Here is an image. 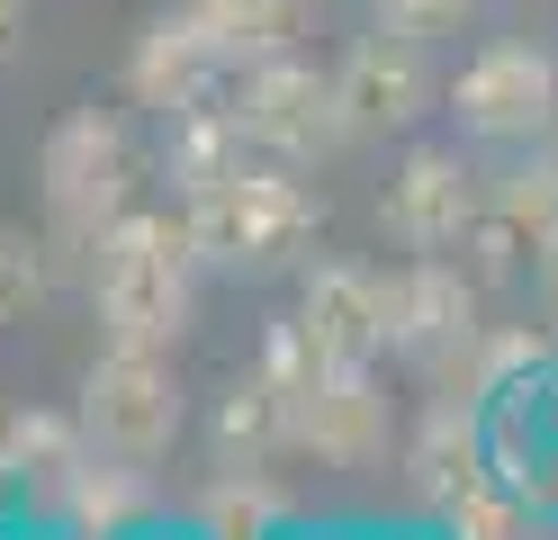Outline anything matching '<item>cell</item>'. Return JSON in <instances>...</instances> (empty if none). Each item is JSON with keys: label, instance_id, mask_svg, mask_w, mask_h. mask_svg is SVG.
I'll use <instances>...</instances> for the list:
<instances>
[{"label": "cell", "instance_id": "29", "mask_svg": "<svg viewBox=\"0 0 558 540\" xmlns=\"http://www.w3.org/2000/svg\"><path fill=\"white\" fill-rule=\"evenodd\" d=\"M549 154H558V127H549Z\"/></svg>", "mask_w": 558, "mask_h": 540}, {"label": "cell", "instance_id": "12", "mask_svg": "<svg viewBox=\"0 0 558 540\" xmlns=\"http://www.w3.org/2000/svg\"><path fill=\"white\" fill-rule=\"evenodd\" d=\"M333 82H342V108H352L361 135H405L414 118H433V99H441L433 36H405L388 19L369 36H352V55L333 63Z\"/></svg>", "mask_w": 558, "mask_h": 540}, {"label": "cell", "instance_id": "20", "mask_svg": "<svg viewBox=\"0 0 558 540\" xmlns=\"http://www.w3.org/2000/svg\"><path fill=\"white\" fill-rule=\"evenodd\" d=\"M190 531L198 540H289V495H279L270 468H217L198 487Z\"/></svg>", "mask_w": 558, "mask_h": 540}, {"label": "cell", "instance_id": "6", "mask_svg": "<svg viewBox=\"0 0 558 540\" xmlns=\"http://www.w3.org/2000/svg\"><path fill=\"white\" fill-rule=\"evenodd\" d=\"M397 451V406L378 360H316L289 387V459H316L333 478H369Z\"/></svg>", "mask_w": 558, "mask_h": 540}, {"label": "cell", "instance_id": "8", "mask_svg": "<svg viewBox=\"0 0 558 540\" xmlns=\"http://www.w3.org/2000/svg\"><path fill=\"white\" fill-rule=\"evenodd\" d=\"M486 324V279L450 252H405L388 271V360H405L424 387L450 379V360L477 343Z\"/></svg>", "mask_w": 558, "mask_h": 540}, {"label": "cell", "instance_id": "13", "mask_svg": "<svg viewBox=\"0 0 558 540\" xmlns=\"http://www.w3.org/2000/svg\"><path fill=\"white\" fill-rule=\"evenodd\" d=\"M289 324L306 334V351H316V360H388V271L361 262V252L306 262V271H298Z\"/></svg>", "mask_w": 558, "mask_h": 540}, {"label": "cell", "instance_id": "7", "mask_svg": "<svg viewBox=\"0 0 558 540\" xmlns=\"http://www.w3.org/2000/svg\"><path fill=\"white\" fill-rule=\"evenodd\" d=\"M226 108L243 118L253 154L298 163V171H316V163L342 154V144H361L352 108H342V82H333L325 63H306V55H279V63L234 72V99H226Z\"/></svg>", "mask_w": 558, "mask_h": 540}, {"label": "cell", "instance_id": "21", "mask_svg": "<svg viewBox=\"0 0 558 540\" xmlns=\"http://www.w3.org/2000/svg\"><path fill=\"white\" fill-rule=\"evenodd\" d=\"M46 288H54V243L46 226L27 235V226H0V324H27L46 307Z\"/></svg>", "mask_w": 558, "mask_h": 540}, {"label": "cell", "instance_id": "14", "mask_svg": "<svg viewBox=\"0 0 558 540\" xmlns=\"http://www.w3.org/2000/svg\"><path fill=\"white\" fill-rule=\"evenodd\" d=\"M126 108H145V118H181V108H198V99H217V82H226V63H217V46L198 36V19L171 0V10H154L145 27H135V46H126Z\"/></svg>", "mask_w": 558, "mask_h": 540}, {"label": "cell", "instance_id": "4", "mask_svg": "<svg viewBox=\"0 0 558 540\" xmlns=\"http://www.w3.org/2000/svg\"><path fill=\"white\" fill-rule=\"evenodd\" d=\"M73 415L90 432V451H118V459H171L190 432V387H181V360L145 351V343H99L90 370L73 387Z\"/></svg>", "mask_w": 558, "mask_h": 540}, {"label": "cell", "instance_id": "9", "mask_svg": "<svg viewBox=\"0 0 558 540\" xmlns=\"http://www.w3.org/2000/svg\"><path fill=\"white\" fill-rule=\"evenodd\" d=\"M469 271L486 288H505L522 271H549L558 262V154H513L505 171H486V207H477V235L460 243Z\"/></svg>", "mask_w": 558, "mask_h": 540}, {"label": "cell", "instance_id": "1", "mask_svg": "<svg viewBox=\"0 0 558 540\" xmlns=\"http://www.w3.org/2000/svg\"><path fill=\"white\" fill-rule=\"evenodd\" d=\"M198 243L181 207H126L109 235L90 243L82 288H90V324L99 343H145V351H181L190 307H198Z\"/></svg>", "mask_w": 558, "mask_h": 540}, {"label": "cell", "instance_id": "26", "mask_svg": "<svg viewBox=\"0 0 558 540\" xmlns=\"http://www.w3.org/2000/svg\"><path fill=\"white\" fill-rule=\"evenodd\" d=\"M126 540H198V531H190V523H181V531H171V523H162V514H154V523H135V531H126Z\"/></svg>", "mask_w": 558, "mask_h": 540}, {"label": "cell", "instance_id": "2", "mask_svg": "<svg viewBox=\"0 0 558 540\" xmlns=\"http://www.w3.org/2000/svg\"><path fill=\"white\" fill-rule=\"evenodd\" d=\"M181 216H190V243L207 271H298L325 235V199L306 190L298 163H270V154L190 190Z\"/></svg>", "mask_w": 558, "mask_h": 540}, {"label": "cell", "instance_id": "18", "mask_svg": "<svg viewBox=\"0 0 558 540\" xmlns=\"http://www.w3.org/2000/svg\"><path fill=\"white\" fill-rule=\"evenodd\" d=\"M181 10L198 19L207 46H217L226 82H234V72H253V63L298 55V36H306V0H181Z\"/></svg>", "mask_w": 558, "mask_h": 540}, {"label": "cell", "instance_id": "24", "mask_svg": "<svg viewBox=\"0 0 558 540\" xmlns=\"http://www.w3.org/2000/svg\"><path fill=\"white\" fill-rule=\"evenodd\" d=\"M27 46V0H0V63Z\"/></svg>", "mask_w": 558, "mask_h": 540}, {"label": "cell", "instance_id": "16", "mask_svg": "<svg viewBox=\"0 0 558 540\" xmlns=\"http://www.w3.org/2000/svg\"><path fill=\"white\" fill-rule=\"evenodd\" d=\"M162 514V478H154V459H118V451H90L73 468V487L54 495V514L73 540H126L135 523H154Z\"/></svg>", "mask_w": 558, "mask_h": 540}, {"label": "cell", "instance_id": "10", "mask_svg": "<svg viewBox=\"0 0 558 540\" xmlns=\"http://www.w3.org/2000/svg\"><path fill=\"white\" fill-rule=\"evenodd\" d=\"M477 207H486V171L469 163V144H405L378 190V226L405 252H450L477 235Z\"/></svg>", "mask_w": 558, "mask_h": 540}, {"label": "cell", "instance_id": "22", "mask_svg": "<svg viewBox=\"0 0 558 540\" xmlns=\"http://www.w3.org/2000/svg\"><path fill=\"white\" fill-rule=\"evenodd\" d=\"M441 540H541V523H532V504H522V495H505L496 478H486V487H469L441 514Z\"/></svg>", "mask_w": 558, "mask_h": 540}, {"label": "cell", "instance_id": "19", "mask_svg": "<svg viewBox=\"0 0 558 540\" xmlns=\"http://www.w3.org/2000/svg\"><path fill=\"white\" fill-rule=\"evenodd\" d=\"M243 163H253V135H243L234 108L198 99V108H181V118H162V180H171V199H190V190H207V180H226Z\"/></svg>", "mask_w": 558, "mask_h": 540}, {"label": "cell", "instance_id": "5", "mask_svg": "<svg viewBox=\"0 0 558 540\" xmlns=\"http://www.w3.org/2000/svg\"><path fill=\"white\" fill-rule=\"evenodd\" d=\"M441 108L460 144H486V154H532L558 127V55L532 46V36H486V46L441 82Z\"/></svg>", "mask_w": 558, "mask_h": 540}, {"label": "cell", "instance_id": "23", "mask_svg": "<svg viewBox=\"0 0 558 540\" xmlns=\"http://www.w3.org/2000/svg\"><path fill=\"white\" fill-rule=\"evenodd\" d=\"M486 10V0H369V19H388L405 36H450V27H469Z\"/></svg>", "mask_w": 558, "mask_h": 540}, {"label": "cell", "instance_id": "27", "mask_svg": "<svg viewBox=\"0 0 558 540\" xmlns=\"http://www.w3.org/2000/svg\"><path fill=\"white\" fill-rule=\"evenodd\" d=\"M27 540H73V531H63V523H46V531H27Z\"/></svg>", "mask_w": 558, "mask_h": 540}, {"label": "cell", "instance_id": "28", "mask_svg": "<svg viewBox=\"0 0 558 540\" xmlns=\"http://www.w3.org/2000/svg\"><path fill=\"white\" fill-rule=\"evenodd\" d=\"M306 540H342V531H306Z\"/></svg>", "mask_w": 558, "mask_h": 540}, {"label": "cell", "instance_id": "15", "mask_svg": "<svg viewBox=\"0 0 558 540\" xmlns=\"http://www.w3.org/2000/svg\"><path fill=\"white\" fill-rule=\"evenodd\" d=\"M90 459V432L73 406H10L0 415V487H10L27 514H54V495L73 487V468Z\"/></svg>", "mask_w": 558, "mask_h": 540}, {"label": "cell", "instance_id": "3", "mask_svg": "<svg viewBox=\"0 0 558 540\" xmlns=\"http://www.w3.org/2000/svg\"><path fill=\"white\" fill-rule=\"evenodd\" d=\"M37 207H46V243L54 262H90V243L135 207V135L118 108H63L37 144Z\"/></svg>", "mask_w": 558, "mask_h": 540}, {"label": "cell", "instance_id": "11", "mask_svg": "<svg viewBox=\"0 0 558 540\" xmlns=\"http://www.w3.org/2000/svg\"><path fill=\"white\" fill-rule=\"evenodd\" d=\"M397 478H405V504H414V514H433V523L469 487L496 478V468H486V406H477V396L424 387V415L397 432Z\"/></svg>", "mask_w": 558, "mask_h": 540}, {"label": "cell", "instance_id": "25", "mask_svg": "<svg viewBox=\"0 0 558 540\" xmlns=\"http://www.w3.org/2000/svg\"><path fill=\"white\" fill-rule=\"evenodd\" d=\"M541 324H549V343H558V262L541 271Z\"/></svg>", "mask_w": 558, "mask_h": 540}, {"label": "cell", "instance_id": "17", "mask_svg": "<svg viewBox=\"0 0 558 540\" xmlns=\"http://www.w3.org/2000/svg\"><path fill=\"white\" fill-rule=\"evenodd\" d=\"M279 459H289V387L253 360L226 379L217 415H207V468H279Z\"/></svg>", "mask_w": 558, "mask_h": 540}]
</instances>
